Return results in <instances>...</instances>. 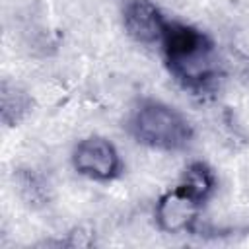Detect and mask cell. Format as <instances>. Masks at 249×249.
I'll return each mask as SVG.
<instances>
[{"label": "cell", "mask_w": 249, "mask_h": 249, "mask_svg": "<svg viewBox=\"0 0 249 249\" xmlns=\"http://www.w3.org/2000/svg\"><path fill=\"white\" fill-rule=\"evenodd\" d=\"M160 53L171 80L193 97H212L226 76L218 45L210 33L181 19H169Z\"/></svg>", "instance_id": "6da1fadb"}, {"label": "cell", "mask_w": 249, "mask_h": 249, "mask_svg": "<svg viewBox=\"0 0 249 249\" xmlns=\"http://www.w3.org/2000/svg\"><path fill=\"white\" fill-rule=\"evenodd\" d=\"M124 128L136 144L156 152H185L195 142V126L187 115L156 97H140L130 107Z\"/></svg>", "instance_id": "7a4b0ae2"}, {"label": "cell", "mask_w": 249, "mask_h": 249, "mask_svg": "<svg viewBox=\"0 0 249 249\" xmlns=\"http://www.w3.org/2000/svg\"><path fill=\"white\" fill-rule=\"evenodd\" d=\"M70 165L80 177L101 185L113 183L124 173V161L119 148L101 134H88L80 138L72 146Z\"/></svg>", "instance_id": "3957f363"}, {"label": "cell", "mask_w": 249, "mask_h": 249, "mask_svg": "<svg viewBox=\"0 0 249 249\" xmlns=\"http://www.w3.org/2000/svg\"><path fill=\"white\" fill-rule=\"evenodd\" d=\"M204 202L195 198L179 183L165 189L154 204V224L161 233L167 235H196L202 224Z\"/></svg>", "instance_id": "277c9868"}, {"label": "cell", "mask_w": 249, "mask_h": 249, "mask_svg": "<svg viewBox=\"0 0 249 249\" xmlns=\"http://www.w3.org/2000/svg\"><path fill=\"white\" fill-rule=\"evenodd\" d=\"M121 23L128 39L142 47H160L169 18L154 0H124Z\"/></svg>", "instance_id": "5b68a950"}, {"label": "cell", "mask_w": 249, "mask_h": 249, "mask_svg": "<svg viewBox=\"0 0 249 249\" xmlns=\"http://www.w3.org/2000/svg\"><path fill=\"white\" fill-rule=\"evenodd\" d=\"M35 99L31 91L12 78H2L0 84V121L6 128L23 124L33 113Z\"/></svg>", "instance_id": "8992f818"}, {"label": "cell", "mask_w": 249, "mask_h": 249, "mask_svg": "<svg viewBox=\"0 0 249 249\" xmlns=\"http://www.w3.org/2000/svg\"><path fill=\"white\" fill-rule=\"evenodd\" d=\"M14 191L31 210H43L53 200V187L49 177L29 165L14 169Z\"/></svg>", "instance_id": "52a82bcc"}, {"label": "cell", "mask_w": 249, "mask_h": 249, "mask_svg": "<svg viewBox=\"0 0 249 249\" xmlns=\"http://www.w3.org/2000/svg\"><path fill=\"white\" fill-rule=\"evenodd\" d=\"M185 191H189L195 198H198L200 202H208L216 191H218V173L214 171V167L204 161V160H191L177 181Z\"/></svg>", "instance_id": "ba28073f"}, {"label": "cell", "mask_w": 249, "mask_h": 249, "mask_svg": "<svg viewBox=\"0 0 249 249\" xmlns=\"http://www.w3.org/2000/svg\"><path fill=\"white\" fill-rule=\"evenodd\" d=\"M41 245H54V247H93L95 245V231L91 228L86 226H74L68 231H64V235L56 237V239H47Z\"/></svg>", "instance_id": "9c48e42d"}]
</instances>
